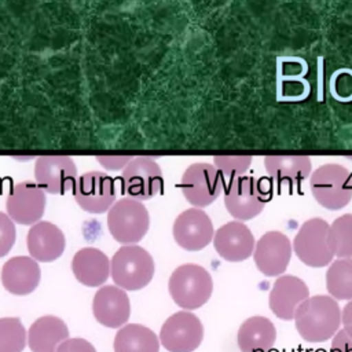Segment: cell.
Segmentation results:
<instances>
[{
	"label": "cell",
	"instance_id": "28",
	"mask_svg": "<svg viewBox=\"0 0 352 352\" xmlns=\"http://www.w3.org/2000/svg\"><path fill=\"white\" fill-rule=\"evenodd\" d=\"M26 330L19 318H0V352H22Z\"/></svg>",
	"mask_w": 352,
	"mask_h": 352
},
{
	"label": "cell",
	"instance_id": "22",
	"mask_svg": "<svg viewBox=\"0 0 352 352\" xmlns=\"http://www.w3.org/2000/svg\"><path fill=\"white\" fill-rule=\"evenodd\" d=\"M72 270L76 279L84 286H102L110 275V261L99 249L82 248L74 254Z\"/></svg>",
	"mask_w": 352,
	"mask_h": 352
},
{
	"label": "cell",
	"instance_id": "31",
	"mask_svg": "<svg viewBox=\"0 0 352 352\" xmlns=\"http://www.w3.org/2000/svg\"><path fill=\"white\" fill-rule=\"evenodd\" d=\"M344 87L341 89L340 96L337 100H351L352 99V72L349 70H340L333 76L331 88L333 87Z\"/></svg>",
	"mask_w": 352,
	"mask_h": 352
},
{
	"label": "cell",
	"instance_id": "33",
	"mask_svg": "<svg viewBox=\"0 0 352 352\" xmlns=\"http://www.w3.org/2000/svg\"><path fill=\"white\" fill-rule=\"evenodd\" d=\"M330 352H352V337L346 331L338 330L331 341Z\"/></svg>",
	"mask_w": 352,
	"mask_h": 352
},
{
	"label": "cell",
	"instance_id": "10",
	"mask_svg": "<svg viewBox=\"0 0 352 352\" xmlns=\"http://www.w3.org/2000/svg\"><path fill=\"white\" fill-rule=\"evenodd\" d=\"M76 202L88 213H104L116 204L114 179L104 172L92 170L77 177L73 188Z\"/></svg>",
	"mask_w": 352,
	"mask_h": 352
},
{
	"label": "cell",
	"instance_id": "2",
	"mask_svg": "<svg viewBox=\"0 0 352 352\" xmlns=\"http://www.w3.org/2000/svg\"><path fill=\"white\" fill-rule=\"evenodd\" d=\"M172 300L184 309L202 307L212 296L213 280L210 274L198 264L177 267L168 282Z\"/></svg>",
	"mask_w": 352,
	"mask_h": 352
},
{
	"label": "cell",
	"instance_id": "15",
	"mask_svg": "<svg viewBox=\"0 0 352 352\" xmlns=\"http://www.w3.org/2000/svg\"><path fill=\"white\" fill-rule=\"evenodd\" d=\"M292 242L279 231H268L256 242L253 258L257 270L265 276L282 275L292 257Z\"/></svg>",
	"mask_w": 352,
	"mask_h": 352
},
{
	"label": "cell",
	"instance_id": "14",
	"mask_svg": "<svg viewBox=\"0 0 352 352\" xmlns=\"http://www.w3.org/2000/svg\"><path fill=\"white\" fill-rule=\"evenodd\" d=\"M214 236L210 217L198 208L182 212L173 224V238L176 243L188 250L198 252L206 248Z\"/></svg>",
	"mask_w": 352,
	"mask_h": 352
},
{
	"label": "cell",
	"instance_id": "27",
	"mask_svg": "<svg viewBox=\"0 0 352 352\" xmlns=\"http://www.w3.org/2000/svg\"><path fill=\"white\" fill-rule=\"evenodd\" d=\"M327 243L337 258L352 257V213H345L330 224Z\"/></svg>",
	"mask_w": 352,
	"mask_h": 352
},
{
	"label": "cell",
	"instance_id": "24",
	"mask_svg": "<svg viewBox=\"0 0 352 352\" xmlns=\"http://www.w3.org/2000/svg\"><path fill=\"white\" fill-rule=\"evenodd\" d=\"M241 352H270L276 341V329L265 316L246 319L236 336Z\"/></svg>",
	"mask_w": 352,
	"mask_h": 352
},
{
	"label": "cell",
	"instance_id": "8",
	"mask_svg": "<svg viewBox=\"0 0 352 352\" xmlns=\"http://www.w3.org/2000/svg\"><path fill=\"white\" fill-rule=\"evenodd\" d=\"M162 188V170L151 157H133L121 175V190L128 198L147 201Z\"/></svg>",
	"mask_w": 352,
	"mask_h": 352
},
{
	"label": "cell",
	"instance_id": "7",
	"mask_svg": "<svg viewBox=\"0 0 352 352\" xmlns=\"http://www.w3.org/2000/svg\"><path fill=\"white\" fill-rule=\"evenodd\" d=\"M329 224L320 217L307 220L297 231L293 249L296 256L305 265L312 268H320L333 263L334 254L327 243Z\"/></svg>",
	"mask_w": 352,
	"mask_h": 352
},
{
	"label": "cell",
	"instance_id": "29",
	"mask_svg": "<svg viewBox=\"0 0 352 352\" xmlns=\"http://www.w3.org/2000/svg\"><path fill=\"white\" fill-rule=\"evenodd\" d=\"M216 169L223 177L236 179L243 176L252 164L250 155H216L213 158Z\"/></svg>",
	"mask_w": 352,
	"mask_h": 352
},
{
	"label": "cell",
	"instance_id": "16",
	"mask_svg": "<svg viewBox=\"0 0 352 352\" xmlns=\"http://www.w3.org/2000/svg\"><path fill=\"white\" fill-rule=\"evenodd\" d=\"M213 246L221 258L236 263L253 254L256 241L249 227L235 220L221 226L214 232Z\"/></svg>",
	"mask_w": 352,
	"mask_h": 352
},
{
	"label": "cell",
	"instance_id": "4",
	"mask_svg": "<svg viewBox=\"0 0 352 352\" xmlns=\"http://www.w3.org/2000/svg\"><path fill=\"white\" fill-rule=\"evenodd\" d=\"M309 187L319 205L338 210L352 199V173L342 165L324 164L311 175Z\"/></svg>",
	"mask_w": 352,
	"mask_h": 352
},
{
	"label": "cell",
	"instance_id": "36",
	"mask_svg": "<svg viewBox=\"0 0 352 352\" xmlns=\"http://www.w3.org/2000/svg\"><path fill=\"white\" fill-rule=\"evenodd\" d=\"M305 352H326L324 349H311V351H305Z\"/></svg>",
	"mask_w": 352,
	"mask_h": 352
},
{
	"label": "cell",
	"instance_id": "34",
	"mask_svg": "<svg viewBox=\"0 0 352 352\" xmlns=\"http://www.w3.org/2000/svg\"><path fill=\"white\" fill-rule=\"evenodd\" d=\"M96 158L104 168L116 170V169H121V168L126 166L133 157H131V155H117V157L106 155V157H96Z\"/></svg>",
	"mask_w": 352,
	"mask_h": 352
},
{
	"label": "cell",
	"instance_id": "20",
	"mask_svg": "<svg viewBox=\"0 0 352 352\" xmlns=\"http://www.w3.org/2000/svg\"><path fill=\"white\" fill-rule=\"evenodd\" d=\"M28 250L32 258L50 263L59 258L65 250L66 239L59 227L50 221L33 224L26 236Z\"/></svg>",
	"mask_w": 352,
	"mask_h": 352
},
{
	"label": "cell",
	"instance_id": "1",
	"mask_svg": "<svg viewBox=\"0 0 352 352\" xmlns=\"http://www.w3.org/2000/svg\"><path fill=\"white\" fill-rule=\"evenodd\" d=\"M341 324V309L331 296L308 297L294 314V326L302 340L323 342L336 336Z\"/></svg>",
	"mask_w": 352,
	"mask_h": 352
},
{
	"label": "cell",
	"instance_id": "21",
	"mask_svg": "<svg viewBox=\"0 0 352 352\" xmlns=\"http://www.w3.org/2000/svg\"><path fill=\"white\" fill-rule=\"evenodd\" d=\"M40 279V265L28 256L12 257L1 268V283L7 292L15 296H26L34 292Z\"/></svg>",
	"mask_w": 352,
	"mask_h": 352
},
{
	"label": "cell",
	"instance_id": "26",
	"mask_svg": "<svg viewBox=\"0 0 352 352\" xmlns=\"http://www.w3.org/2000/svg\"><path fill=\"white\" fill-rule=\"evenodd\" d=\"M326 289L334 300H352V257L337 258L329 265Z\"/></svg>",
	"mask_w": 352,
	"mask_h": 352
},
{
	"label": "cell",
	"instance_id": "18",
	"mask_svg": "<svg viewBox=\"0 0 352 352\" xmlns=\"http://www.w3.org/2000/svg\"><path fill=\"white\" fill-rule=\"evenodd\" d=\"M92 312L100 324L110 329L120 327L131 315L129 297L118 286H103L94 297Z\"/></svg>",
	"mask_w": 352,
	"mask_h": 352
},
{
	"label": "cell",
	"instance_id": "23",
	"mask_svg": "<svg viewBox=\"0 0 352 352\" xmlns=\"http://www.w3.org/2000/svg\"><path fill=\"white\" fill-rule=\"evenodd\" d=\"M69 337L66 323L52 315L38 318L28 331V344L32 352H56L58 346Z\"/></svg>",
	"mask_w": 352,
	"mask_h": 352
},
{
	"label": "cell",
	"instance_id": "13",
	"mask_svg": "<svg viewBox=\"0 0 352 352\" xmlns=\"http://www.w3.org/2000/svg\"><path fill=\"white\" fill-rule=\"evenodd\" d=\"M7 214L18 224H36L44 214L45 194L32 180H23L11 187L7 195Z\"/></svg>",
	"mask_w": 352,
	"mask_h": 352
},
{
	"label": "cell",
	"instance_id": "12",
	"mask_svg": "<svg viewBox=\"0 0 352 352\" xmlns=\"http://www.w3.org/2000/svg\"><path fill=\"white\" fill-rule=\"evenodd\" d=\"M37 186L50 194H65L74 188L77 168L67 155H41L34 164Z\"/></svg>",
	"mask_w": 352,
	"mask_h": 352
},
{
	"label": "cell",
	"instance_id": "11",
	"mask_svg": "<svg viewBox=\"0 0 352 352\" xmlns=\"http://www.w3.org/2000/svg\"><path fill=\"white\" fill-rule=\"evenodd\" d=\"M204 338V326L199 318L188 311L170 315L162 324L160 341L169 352H192Z\"/></svg>",
	"mask_w": 352,
	"mask_h": 352
},
{
	"label": "cell",
	"instance_id": "30",
	"mask_svg": "<svg viewBox=\"0 0 352 352\" xmlns=\"http://www.w3.org/2000/svg\"><path fill=\"white\" fill-rule=\"evenodd\" d=\"M16 238L15 224L8 214L0 212V257H4L14 246Z\"/></svg>",
	"mask_w": 352,
	"mask_h": 352
},
{
	"label": "cell",
	"instance_id": "32",
	"mask_svg": "<svg viewBox=\"0 0 352 352\" xmlns=\"http://www.w3.org/2000/svg\"><path fill=\"white\" fill-rule=\"evenodd\" d=\"M56 352H96V349L84 338H69L58 346Z\"/></svg>",
	"mask_w": 352,
	"mask_h": 352
},
{
	"label": "cell",
	"instance_id": "17",
	"mask_svg": "<svg viewBox=\"0 0 352 352\" xmlns=\"http://www.w3.org/2000/svg\"><path fill=\"white\" fill-rule=\"evenodd\" d=\"M309 297V290L305 282L294 275L279 276L270 292V309L282 319L292 320L297 308Z\"/></svg>",
	"mask_w": 352,
	"mask_h": 352
},
{
	"label": "cell",
	"instance_id": "9",
	"mask_svg": "<svg viewBox=\"0 0 352 352\" xmlns=\"http://www.w3.org/2000/svg\"><path fill=\"white\" fill-rule=\"evenodd\" d=\"M180 186L187 202L199 209L219 198L224 188V180L214 165L197 162L186 169Z\"/></svg>",
	"mask_w": 352,
	"mask_h": 352
},
{
	"label": "cell",
	"instance_id": "6",
	"mask_svg": "<svg viewBox=\"0 0 352 352\" xmlns=\"http://www.w3.org/2000/svg\"><path fill=\"white\" fill-rule=\"evenodd\" d=\"M263 182L253 176L230 180L224 192V205L235 220H250L263 212L270 197V188L261 186Z\"/></svg>",
	"mask_w": 352,
	"mask_h": 352
},
{
	"label": "cell",
	"instance_id": "5",
	"mask_svg": "<svg viewBox=\"0 0 352 352\" xmlns=\"http://www.w3.org/2000/svg\"><path fill=\"white\" fill-rule=\"evenodd\" d=\"M107 227L117 242L124 246L135 245L148 231L150 216L140 201L121 198L107 213Z\"/></svg>",
	"mask_w": 352,
	"mask_h": 352
},
{
	"label": "cell",
	"instance_id": "35",
	"mask_svg": "<svg viewBox=\"0 0 352 352\" xmlns=\"http://www.w3.org/2000/svg\"><path fill=\"white\" fill-rule=\"evenodd\" d=\"M341 322L344 326V330L348 336L352 337V300L346 302V305L342 308L341 312Z\"/></svg>",
	"mask_w": 352,
	"mask_h": 352
},
{
	"label": "cell",
	"instance_id": "19",
	"mask_svg": "<svg viewBox=\"0 0 352 352\" xmlns=\"http://www.w3.org/2000/svg\"><path fill=\"white\" fill-rule=\"evenodd\" d=\"M264 168L279 187L298 188L311 175L312 164L308 155L275 154L264 158Z\"/></svg>",
	"mask_w": 352,
	"mask_h": 352
},
{
	"label": "cell",
	"instance_id": "3",
	"mask_svg": "<svg viewBox=\"0 0 352 352\" xmlns=\"http://www.w3.org/2000/svg\"><path fill=\"white\" fill-rule=\"evenodd\" d=\"M111 278L122 290H139L147 286L154 275V260L151 254L138 246L120 248L110 263Z\"/></svg>",
	"mask_w": 352,
	"mask_h": 352
},
{
	"label": "cell",
	"instance_id": "25",
	"mask_svg": "<svg viewBox=\"0 0 352 352\" xmlns=\"http://www.w3.org/2000/svg\"><path fill=\"white\" fill-rule=\"evenodd\" d=\"M160 341L148 327L129 323L118 330L114 338V352H158Z\"/></svg>",
	"mask_w": 352,
	"mask_h": 352
}]
</instances>
